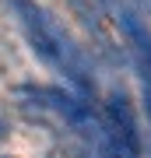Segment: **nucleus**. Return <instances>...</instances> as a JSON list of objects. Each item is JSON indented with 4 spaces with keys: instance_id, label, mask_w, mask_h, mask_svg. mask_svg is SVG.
Returning <instances> with one entry per match:
<instances>
[{
    "instance_id": "f257e3e1",
    "label": "nucleus",
    "mask_w": 151,
    "mask_h": 158,
    "mask_svg": "<svg viewBox=\"0 0 151 158\" xmlns=\"http://www.w3.org/2000/svg\"><path fill=\"white\" fill-rule=\"evenodd\" d=\"M7 4H11V11L18 14V21H21L32 49L39 53L53 70H60L78 91H91L88 60H84V53L74 46V39L60 28V21H56L42 4H35V0H7Z\"/></svg>"
},
{
    "instance_id": "7ed1b4c3",
    "label": "nucleus",
    "mask_w": 151,
    "mask_h": 158,
    "mask_svg": "<svg viewBox=\"0 0 151 158\" xmlns=\"http://www.w3.org/2000/svg\"><path fill=\"white\" fill-rule=\"evenodd\" d=\"M116 25L127 35V46H130V53H134L141 74H144V81H151V28L141 21L137 11H130V7H116Z\"/></svg>"
},
{
    "instance_id": "f03ea898",
    "label": "nucleus",
    "mask_w": 151,
    "mask_h": 158,
    "mask_svg": "<svg viewBox=\"0 0 151 158\" xmlns=\"http://www.w3.org/2000/svg\"><path fill=\"white\" fill-rule=\"evenodd\" d=\"M106 141L102 148L123 155V158H141V134L134 123V113H130V102L123 95H112L106 106Z\"/></svg>"
},
{
    "instance_id": "20e7f679",
    "label": "nucleus",
    "mask_w": 151,
    "mask_h": 158,
    "mask_svg": "<svg viewBox=\"0 0 151 158\" xmlns=\"http://www.w3.org/2000/svg\"><path fill=\"white\" fill-rule=\"evenodd\" d=\"M148 116H151V91H148Z\"/></svg>"
}]
</instances>
